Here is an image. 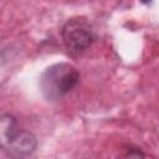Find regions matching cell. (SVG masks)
I'll return each mask as SVG.
<instances>
[{
    "label": "cell",
    "mask_w": 159,
    "mask_h": 159,
    "mask_svg": "<svg viewBox=\"0 0 159 159\" xmlns=\"http://www.w3.org/2000/svg\"><path fill=\"white\" fill-rule=\"evenodd\" d=\"M80 81V72L70 63L60 62L47 67L40 76V91L47 101H58L71 92Z\"/></svg>",
    "instance_id": "cell-1"
},
{
    "label": "cell",
    "mask_w": 159,
    "mask_h": 159,
    "mask_svg": "<svg viewBox=\"0 0 159 159\" xmlns=\"http://www.w3.org/2000/svg\"><path fill=\"white\" fill-rule=\"evenodd\" d=\"M0 143L2 150L11 158L31 155L37 147L36 137L29 130H21L16 118L10 113L1 116Z\"/></svg>",
    "instance_id": "cell-2"
},
{
    "label": "cell",
    "mask_w": 159,
    "mask_h": 159,
    "mask_svg": "<svg viewBox=\"0 0 159 159\" xmlns=\"http://www.w3.org/2000/svg\"><path fill=\"white\" fill-rule=\"evenodd\" d=\"M61 36L67 52L75 57L84 53L96 40L92 25L86 17L82 16L67 20L62 26Z\"/></svg>",
    "instance_id": "cell-3"
},
{
    "label": "cell",
    "mask_w": 159,
    "mask_h": 159,
    "mask_svg": "<svg viewBox=\"0 0 159 159\" xmlns=\"http://www.w3.org/2000/svg\"><path fill=\"white\" fill-rule=\"evenodd\" d=\"M125 155L127 157H145V154L137 147H128Z\"/></svg>",
    "instance_id": "cell-4"
},
{
    "label": "cell",
    "mask_w": 159,
    "mask_h": 159,
    "mask_svg": "<svg viewBox=\"0 0 159 159\" xmlns=\"http://www.w3.org/2000/svg\"><path fill=\"white\" fill-rule=\"evenodd\" d=\"M142 4H144V5H148V4H150L153 0H139Z\"/></svg>",
    "instance_id": "cell-5"
}]
</instances>
